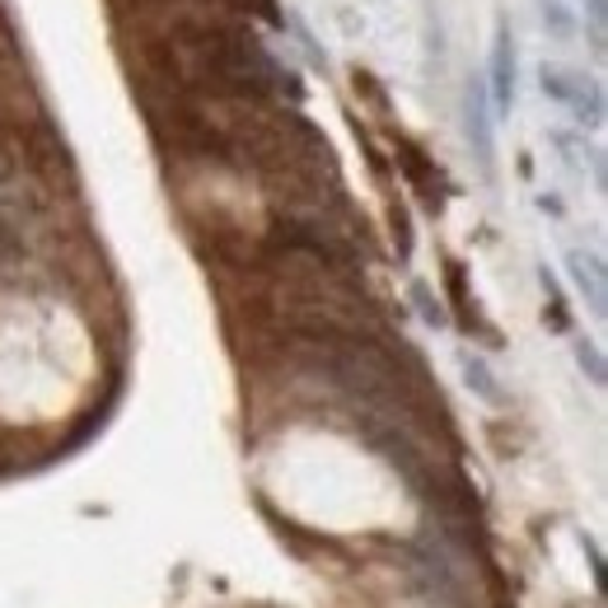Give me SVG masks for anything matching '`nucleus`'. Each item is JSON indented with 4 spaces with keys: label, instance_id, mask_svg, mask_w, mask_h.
<instances>
[{
    "label": "nucleus",
    "instance_id": "9d476101",
    "mask_svg": "<svg viewBox=\"0 0 608 608\" xmlns=\"http://www.w3.org/2000/svg\"><path fill=\"white\" fill-rule=\"evenodd\" d=\"M576 360H581V370L589 375V385H604V356H599V346L581 342V346H576Z\"/></svg>",
    "mask_w": 608,
    "mask_h": 608
},
{
    "label": "nucleus",
    "instance_id": "39448f33",
    "mask_svg": "<svg viewBox=\"0 0 608 608\" xmlns=\"http://www.w3.org/2000/svg\"><path fill=\"white\" fill-rule=\"evenodd\" d=\"M552 150L576 173H589L595 183H604V154L585 141V131H552Z\"/></svg>",
    "mask_w": 608,
    "mask_h": 608
},
{
    "label": "nucleus",
    "instance_id": "9b49d317",
    "mask_svg": "<svg viewBox=\"0 0 608 608\" xmlns=\"http://www.w3.org/2000/svg\"><path fill=\"white\" fill-rule=\"evenodd\" d=\"M412 295H416V305H422V319H426L431 328H445V314H440V305H436V300H431V295H426V286H416Z\"/></svg>",
    "mask_w": 608,
    "mask_h": 608
},
{
    "label": "nucleus",
    "instance_id": "7ed1b4c3",
    "mask_svg": "<svg viewBox=\"0 0 608 608\" xmlns=\"http://www.w3.org/2000/svg\"><path fill=\"white\" fill-rule=\"evenodd\" d=\"M566 276L581 290V300L589 305V314L604 319L608 314V276H604V257L585 253V249H566Z\"/></svg>",
    "mask_w": 608,
    "mask_h": 608
},
{
    "label": "nucleus",
    "instance_id": "423d86ee",
    "mask_svg": "<svg viewBox=\"0 0 608 608\" xmlns=\"http://www.w3.org/2000/svg\"><path fill=\"white\" fill-rule=\"evenodd\" d=\"M459 365H463V385L468 389H473V398H482V403H501V398H506V393H501V379H496V370H492V365H486L478 352H463L459 356Z\"/></svg>",
    "mask_w": 608,
    "mask_h": 608
},
{
    "label": "nucleus",
    "instance_id": "0eeeda50",
    "mask_svg": "<svg viewBox=\"0 0 608 608\" xmlns=\"http://www.w3.org/2000/svg\"><path fill=\"white\" fill-rule=\"evenodd\" d=\"M538 24H543V33L558 43H571L581 33V20L571 14L566 0H538Z\"/></svg>",
    "mask_w": 608,
    "mask_h": 608
},
{
    "label": "nucleus",
    "instance_id": "20e7f679",
    "mask_svg": "<svg viewBox=\"0 0 608 608\" xmlns=\"http://www.w3.org/2000/svg\"><path fill=\"white\" fill-rule=\"evenodd\" d=\"M463 122H468V146L478 150V164H482V169H492V99H486L482 76L468 80Z\"/></svg>",
    "mask_w": 608,
    "mask_h": 608
},
{
    "label": "nucleus",
    "instance_id": "f257e3e1",
    "mask_svg": "<svg viewBox=\"0 0 608 608\" xmlns=\"http://www.w3.org/2000/svg\"><path fill=\"white\" fill-rule=\"evenodd\" d=\"M538 90H543L548 103H562V108L581 122V131H595L604 127V90L599 80H589L571 66H558V61H543L538 66Z\"/></svg>",
    "mask_w": 608,
    "mask_h": 608
},
{
    "label": "nucleus",
    "instance_id": "f03ea898",
    "mask_svg": "<svg viewBox=\"0 0 608 608\" xmlns=\"http://www.w3.org/2000/svg\"><path fill=\"white\" fill-rule=\"evenodd\" d=\"M486 99H492V113L506 117L515 108V90H519V57H515V33L511 20L496 24V38H492V61H486Z\"/></svg>",
    "mask_w": 608,
    "mask_h": 608
},
{
    "label": "nucleus",
    "instance_id": "6e6552de",
    "mask_svg": "<svg viewBox=\"0 0 608 608\" xmlns=\"http://www.w3.org/2000/svg\"><path fill=\"white\" fill-rule=\"evenodd\" d=\"M585 20H589V38H595V51L604 57V28H608V0H585Z\"/></svg>",
    "mask_w": 608,
    "mask_h": 608
},
{
    "label": "nucleus",
    "instance_id": "1a4fd4ad",
    "mask_svg": "<svg viewBox=\"0 0 608 608\" xmlns=\"http://www.w3.org/2000/svg\"><path fill=\"white\" fill-rule=\"evenodd\" d=\"M543 295H548V309H552V319H548V323H552V333H566V323H571V319H566L562 290H558V282H552L548 272H543Z\"/></svg>",
    "mask_w": 608,
    "mask_h": 608
}]
</instances>
